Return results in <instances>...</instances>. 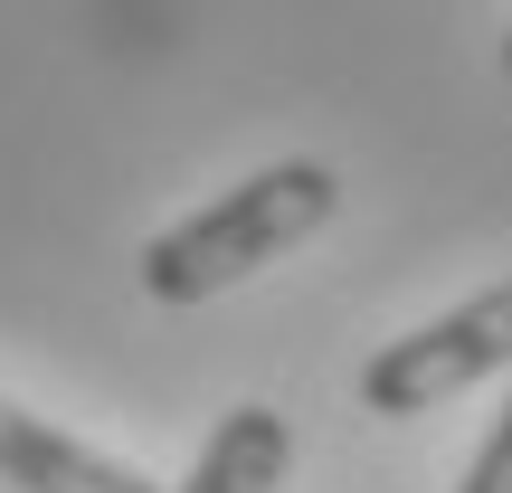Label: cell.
Returning <instances> with one entry per match:
<instances>
[{"label":"cell","instance_id":"1","mask_svg":"<svg viewBox=\"0 0 512 493\" xmlns=\"http://www.w3.org/2000/svg\"><path fill=\"white\" fill-rule=\"evenodd\" d=\"M332 209H342V171L332 162H266V171H247L238 190H219L209 209H190L181 228H162L143 247V294L190 313L209 294H228L238 275L275 266L285 247H304Z\"/></svg>","mask_w":512,"mask_h":493},{"label":"cell","instance_id":"2","mask_svg":"<svg viewBox=\"0 0 512 493\" xmlns=\"http://www.w3.org/2000/svg\"><path fill=\"white\" fill-rule=\"evenodd\" d=\"M494 370H512V275L465 294L456 313H427L399 342H380L361 361V408L370 418H427V408L465 399L475 380H494Z\"/></svg>","mask_w":512,"mask_h":493},{"label":"cell","instance_id":"3","mask_svg":"<svg viewBox=\"0 0 512 493\" xmlns=\"http://www.w3.org/2000/svg\"><path fill=\"white\" fill-rule=\"evenodd\" d=\"M0 484H10V493H152L133 465L95 456L86 437L48 427L38 408H19V399H0Z\"/></svg>","mask_w":512,"mask_h":493},{"label":"cell","instance_id":"4","mask_svg":"<svg viewBox=\"0 0 512 493\" xmlns=\"http://www.w3.org/2000/svg\"><path fill=\"white\" fill-rule=\"evenodd\" d=\"M285 465H294L285 408L247 399V408H228V418L209 427V446H200V465L181 475V493H275V484H285Z\"/></svg>","mask_w":512,"mask_h":493},{"label":"cell","instance_id":"5","mask_svg":"<svg viewBox=\"0 0 512 493\" xmlns=\"http://www.w3.org/2000/svg\"><path fill=\"white\" fill-rule=\"evenodd\" d=\"M456 493H512V399H503L494 437L475 446V465H465V475H456Z\"/></svg>","mask_w":512,"mask_h":493},{"label":"cell","instance_id":"6","mask_svg":"<svg viewBox=\"0 0 512 493\" xmlns=\"http://www.w3.org/2000/svg\"><path fill=\"white\" fill-rule=\"evenodd\" d=\"M503 76H512V29H503Z\"/></svg>","mask_w":512,"mask_h":493},{"label":"cell","instance_id":"7","mask_svg":"<svg viewBox=\"0 0 512 493\" xmlns=\"http://www.w3.org/2000/svg\"><path fill=\"white\" fill-rule=\"evenodd\" d=\"M0 493H10V484H0Z\"/></svg>","mask_w":512,"mask_h":493}]
</instances>
